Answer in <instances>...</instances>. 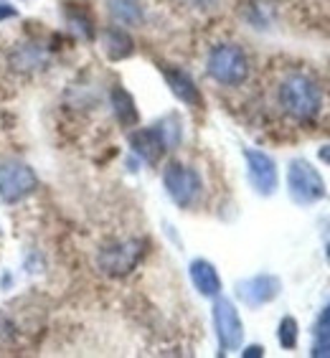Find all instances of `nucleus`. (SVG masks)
I'll list each match as a JSON object with an SVG mask.
<instances>
[{"label":"nucleus","mask_w":330,"mask_h":358,"mask_svg":"<svg viewBox=\"0 0 330 358\" xmlns=\"http://www.w3.org/2000/svg\"><path fill=\"white\" fill-rule=\"evenodd\" d=\"M280 107L287 117L297 120V122H310L315 120L323 110V90L320 84L305 71H295L282 79L280 92H277Z\"/></svg>","instance_id":"nucleus-1"},{"label":"nucleus","mask_w":330,"mask_h":358,"mask_svg":"<svg viewBox=\"0 0 330 358\" xmlns=\"http://www.w3.org/2000/svg\"><path fill=\"white\" fill-rule=\"evenodd\" d=\"M287 193L297 206H313L325 199V178L310 160L295 158L287 166Z\"/></svg>","instance_id":"nucleus-2"},{"label":"nucleus","mask_w":330,"mask_h":358,"mask_svg":"<svg viewBox=\"0 0 330 358\" xmlns=\"http://www.w3.org/2000/svg\"><path fill=\"white\" fill-rule=\"evenodd\" d=\"M208 76L224 87H239L249 76V59L234 43H221L208 56Z\"/></svg>","instance_id":"nucleus-3"},{"label":"nucleus","mask_w":330,"mask_h":358,"mask_svg":"<svg viewBox=\"0 0 330 358\" xmlns=\"http://www.w3.org/2000/svg\"><path fill=\"white\" fill-rule=\"evenodd\" d=\"M163 186L180 208H188L199 201L203 183H201V176L193 168L183 166V163H171L163 171Z\"/></svg>","instance_id":"nucleus-4"},{"label":"nucleus","mask_w":330,"mask_h":358,"mask_svg":"<svg viewBox=\"0 0 330 358\" xmlns=\"http://www.w3.org/2000/svg\"><path fill=\"white\" fill-rule=\"evenodd\" d=\"M140 257H143V241L140 239H124L115 241L110 247H104L96 257V264L104 275L110 277H124L138 267Z\"/></svg>","instance_id":"nucleus-5"},{"label":"nucleus","mask_w":330,"mask_h":358,"mask_svg":"<svg viewBox=\"0 0 330 358\" xmlns=\"http://www.w3.org/2000/svg\"><path fill=\"white\" fill-rule=\"evenodd\" d=\"M213 328H216V338H219L221 351H236L244 338V325L236 313L234 303L229 297L216 295L213 303Z\"/></svg>","instance_id":"nucleus-6"},{"label":"nucleus","mask_w":330,"mask_h":358,"mask_svg":"<svg viewBox=\"0 0 330 358\" xmlns=\"http://www.w3.org/2000/svg\"><path fill=\"white\" fill-rule=\"evenodd\" d=\"M38 178L26 163H3L0 166V199L6 203H18L36 191Z\"/></svg>","instance_id":"nucleus-7"},{"label":"nucleus","mask_w":330,"mask_h":358,"mask_svg":"<svg viewBox=\"0 0 330 358\" xmlns=\"http://www.w3.org/2000/svg\"><path fill=\"white\" fill-rule=\"evenodd\" d=\"M244 160H247V176L249 183L259 196H272L280 186V176H277V163L269 158L267 152L247 148L244 150Z\"/></svg>","instance_id":"nucleus-8"},{"label":"nucleus","mask_w":330,"mask_h":358,"mask_svg":"<svg viewBox=\"0 0 330 358\" xmlns=\"http://www.w3.org/2000/svg\"><path fill=\"white\" fill-rule=\"evenodd\" d=\"M280 289H282V282L275 275H254L236 285V295L247 308H261L272 303L280 295Z\"/></svg>","instance_id":"nucleus-9"},{"label":"nucleus","mask_w":330,"mask_h":358,"mask_svg":"<svg viewBox=\"0 0 330 358\" xmlns=\"http://www.w3.org/2000/svg\"><path fill=\"white\" fill-rule=\"evenodd\" d=\"M130 145H132V150L138 152L145 163H150V166L160 163V158H163L165 150H168V145H165V140L160 138V132L155 130V124H152V127H145V130L132 132Z\"/></svg>","instance_id":"nucleus-10"},{"label":"nucleus","mask_w":330,"mask_h":358,"mask_svg":"<svg viewBox=\"0 0 330 358\" xmlns=\"http://www.w3.org/2000/svg\"><path fill=\"white\" fill-rule=\"evenodd\" d=\"M188 275H191L193 287L199 289V295L203 297L221 295V277L208 259H193L191 267H188Z\"/></svg>","instance_id":"nucleus-11"},{"label":"nucleus","mask_w":330,"mask_h":358,"mask_svg":"<svg viewBox=\"0 0 330 358\" xmlns=\"http://www.w3.org/2000/svg\"><path fill=\"white\" fill-rule=\"evenodd\" d=\"M163 74H165V82H168V87H171V92L178 96L180 102H186L188 107H201V104H203V96H201L199 87H196V82H193L186 71L163 69Z\"/></svg>","instance_id":"nucleus-12"},{"label":"nucleus","mask_w":330,"mask_h":358,"mask_svg":"<svg viewBox=\"0 0 330 358\" xmlns=\"http://www.w3.org/2000/svg\"><path fill=\"white\" fill-rule=\"evenodd\" d=\"M102 46L112 62H122V59L132 56V51H135V43H132L130 34L122 31V28H107L102 34Z\"/></svg>","instance_id":"nucleus-13"},{"label":"nucleus","mask_w":330,"mask_h":358,"mask_svg":"<svg viewBox=\"0 0 330 358\" xmlns=\"http://www.w3.org/2000/svg\"><path fill=\"white\" fill-rule=\"evenodd\" d=\"M112 112L122 127H135L138 124V110H135V99H132L130 92H124L122 87H115L112 90Z\"/></svg>","instance_id":"nucleus-14"},{"label":"nucleus","mask_w":330,"mask_h":358,"mask_svg":"<svg viewBox=\"0 0 330 358\" xmlns=\"http://www.w3.org/2000/svg\"><path fill=\"white\" fill-rule=\"evenodd\" d=\"M107 3H110V13L115 15L120 23L132 26V23H140V18H143V10H140L138 0H107Z\"/></svg>","instance_id":"nucleus-15"},{"label":"nucleus","mask_w":330,"mask_h":358,"mask_svg":"<svg viewBox=\"0 0 330 358\" xmlns=\"http://www.w3.org/2000/svg\"><path fill=\"white\" fill-rule=\"evenodd\" d=\"M297 320L292 315H285L282 320H280V328H277V341H280V345L282 348H287V351H292V348H297Z\"/></svg>","instance_id":"nucleus-16"},{"label":"nucleus","mask_w":330,"mask_h":358,"mask_svg":"<svg viewBox=\"0 0 330 358\" xmlns=\"http://www.w3.org/2000/svg\"><path fill=\"white\" fill-rule=\"evenodd\" d=\"M155 130L160 132V138L165 140V145H168V148H175V145L180 143V122L175 117H165V120H160L158 124H155Z\"/></svg>","instance_id":"nucleus-17"},{"label":"nucleus","mask_w":330,"mask_h":358,"mask_svg":"<svg viewBox=\"0 0 330 358\" xmlns=\"http://www.w3.org/2000/svg\"><path fill=\"white\" fill-rule=\"evenodd\" d=\"M317 338H320V343L330 345V305L323 310L320 320H317Z\"/></svg>","instance_id":"nucleus-18"},{"label":"nucleus","mask_w":330,"mask_h":358,"mask_svg":"<svg viewBox=\"0 0 330 358\" xmlns=\"http://www.w3.org/2000/svg\"><path fill=\"white\" fill-rule=\"evenodd\" d=\"M317 158L323 160L325 166H330V143H325V145H320V148H317Z\"/></svg>","instance_id":"nucleus-19"},{"label":"nucleus","mask_w":330,"mask_h":358,"mask_svg":"<svg viewBox=\"0 0 330 358\" xmlns=\"http://www.w3.org/2000/svg\"><path fill=\"white\" fill-rule=\"evenodd\" d=\"M241 356L244 358H252V356H264V348H261V345H249L247 351L241 353Z\"/></svg>","instance_id":"nucleus-20"},{"label":"nucleus","mask_w":330,"mask_h":358,"mask_svg":"<svg viewBox=\"0 0 330 358\" xmlns=\"http://www.w3.org/2000/svg\"><path fill=\"white\" fill-rule=\"evenodd\" d=\"M191 3H196V6H213L216 0H191Z\"/></svg>","instance_id":"nucleus-21"},{"label":"nucleus","mask_w":330,"mask_h":358,"mask_svg":"<svg viewBox=\"0 0 330 358\" xmlns=\"http://www.w3.org/2000/svg\"><path fill=\"white\" fill-rule=\"evenodd\" d=\"M3 15H15V10L13 8H3V10H0V18H3Z\"/></svg>","instance_id":"nucleus-22"},{"label":"nucleus","mask_w":330,"mask_h":358,"mask_svg":"<svg viewBox=\"0 0 330 358\" xmlns=\"http://www.w3.org/2000/svg\"><path fill=\"white\" fill-rule=\"evenodd\" d=\"M328 257H330V247H328Z\"/></svg>","instance_id":"nucleus-23"}]
</instances>
